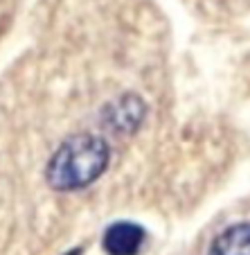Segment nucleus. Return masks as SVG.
Instances as JSON below:
<instances>
[{"label": "nucleus", "mask_w": 250, "mask_h": 255, "mask_svg": "<svg viewBox=\"0 0 250 255\" xmlns=\"http://www.w3.org/2000/svg\"><path fill=\"white\" fill-rule=\"evenodd\" d=\"M147 233L140 224L115 222L106 228L101 237V246L108 255H138L145 246Z\"/></svg>", "instance_id": "nucleus-2"}, {"label": "nucleus", "mask_w": 250, "mask_h": 255, "mask_svg": "<svg viewBox=\"0 0 250 255\" xmlns=\"http://www.w3.org/2000/svg\"><path fill=\"white\" fill-rule=\"evenodd\" d=\"M106 122L111 125L115 133H126V131H135L145 118V104L135 95H124L111 104L104 111Z\"/></svg>", "instance_id": "nucleus-3"}, {"label": "nucleus", "mask_w": 250, "mask_h": 255, "mask_svg": "<svg viewBox=\"0 0 250 255\" xmlns=\"http://www.w3.org/2000/svg\"><path fill=\"white\" fill-rule=\"evenodd\" d=\"M207 255H250V222L235 224L219 233Z\"/></svg>", "instance_id": "nucleus-4"}, {"label": "nucleus", "mask_w": 250, "mask_h": 255, "mask_svg": "<svg viewBox=\"0 0 250 255\" xmlns=\"http://www.w3.org/2000/svg\"><path fill=\"white\" fill-rule=\"evenodd\" d=\"M108 163L111 147L104 138L77 133L57 147L45 167V181L57 192H77L95 183Z\"/></svg>", "instance_id": "nucleus-1"}, {"label": "nucleus", "mask_w": 250, "mask_h": 255, "mask_svg": "<svg viewBox=\"0 0 250 255\" xmlns=\"http://www.w3.org/2000/svg\"><path fill=\"white\" fill-rule=\"evenodd\" d=\"M63 255H82V249H75V251H68V253H63Z\"/></svg>", "instance_id": "nucleus-5"}]
</instances>
